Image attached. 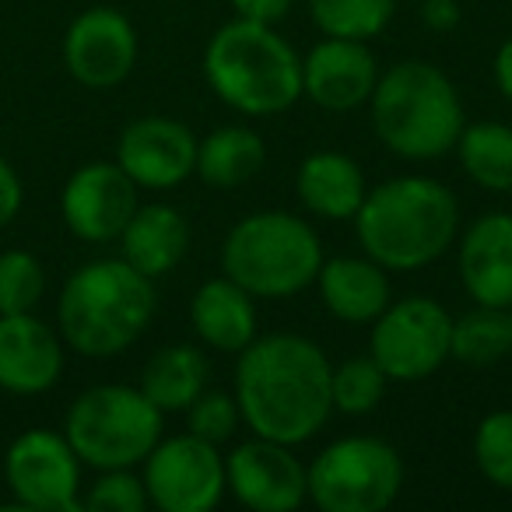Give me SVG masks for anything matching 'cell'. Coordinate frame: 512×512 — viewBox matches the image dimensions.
Masks as SVG:
<instances>
[{"instance_id":"cell-1","label":"cell","mask_w":512,"mask_h":512,"mask_svg":"<svg viewBox=\"0 0 512 512\" xmlns=\"http://www.w3.org/2000/svg\"><path fill=\"white\" fill-rule=\"evenodd\" d=\"M235 372V404L239 418L260 439L299 442L313 439L327 414L334 411L330 400V362L309 337L271 334L249 341L239 351Z\"/></svg>"},{"instance_id":"cell-2","label":"cell","mask_w":512,"mask_h":512,"mask_svg":"<svg viewBox=\"0 0 512 512\" xmlns=\"http://www.w3.org/2000/svg\"><path fill=\"white\" fill-rule=\"evenodd\" d=\"M355 218L369 260L386 271H421L453 246L460 207L435 179L400 176L365 193Z\"/></svg>"},{"instance_id":"cell-3","label":"cell","mask_w":512,"mask_h":512,"mask_svg":"<svg viewBox=\"0 0 512 512\" xmlns=\"http://www.w3.org/2000/svg\"><path fill=\"white\" fill-rule=\"evenodd\" d=\"M155 313V288L127 260H95L67 278L57 302L64 344L85 358L127 351L148 330Z\"/></svg>"},{"instance_id":"cell-4","label":"cell","mask_w":512,"mask_h":512,"mask_svg":"<svg viewBox=\"0 0 512 512\" xmlns=\"http://www.w3.org/2000/svg\"><path fill=\"white\" fill-rule=\"evenodd\" d=\"M204 74L225 106L246 116L285 113L302 95V60L271 25L228 22L204 53Z\"/></svg>"},{"instance_id":"cell-5","label":"cell","mask_w":512,"mask_h":512,"mask_svg":"<svg viewBox=\"0 0 512 512\" xmlns=\"http://www.w3.org/2000/svg\"><path fill=\"white\" fill-rule=\"evenodd\" d=\"M372 127L397 155L442 158L463 134L460 95L439 67L404 60L372 88Z\"/></svg>"},{"instance_id":"cell-6","label":"cell","mask_w":512,"mask_h":512,"mask_svg":"<svg viewBox=\"0 0 512 512\" xmlns=\"http://www.w3.org/2000/svg\"><path fill=\"white\" fill-rule=\"evenodd\" d=\"M225 278L260 299H288L320 278L323 249L302 218L285 211L249 214L221 246Z\"/></svg>"},{"instance_id":"cell-7","label":"cell","mask_w":512,"mask_h":512,"mask_svg":"<svg viewBox=\"0 0 512 512\" xmlns=\"http://www.w3.org/2000/svg\"><path fill=\"white\" fill-rule=\"evenodd\" d=\"M64 435L88 467H134L162 439V411L141 386H95L71 404Z\"/></svg>"},{"instance_id":"cell-8","label":"cell","mask_w":512,"mask_h":512,"mask_svg":"<svg viewBox=\"0 0 512 512\" xmlns=\"http://www.w3.org/2000/svg\"><path fill=\"white\" fill-rule=\"evenodd\" d=\"M404 484L397 449L372 435H351L327 446L306 470L309 498L323 512H383Z\"/></svg>"},{"instance_id":"cell-9","label":"cell","mask_w":512,"mask_h":512,"mask_svg":"<svg viewBox=\"0 0 512 512\" xmlns=\"http://www.w3.org/2000/svg\"><path fill=\"white\" fill-rule=\"evenodd\" d=\"M453 316L432 299H404L386 306L372 330V358L386 379L418 383L449 358Z\"/></svg>"},{"instance_id":"cell-10","label":"cell","mask_w":512,"mask_h":512,"mask_svg":"<svg viewBox=\"0 0 512 512\" xmlns=\"http://www.w3.org/2000/svg\"><path fill=\"white\" fill-rule=\"evenodd\" d=\"M4 477L18 509L78 512L81 509V460L67 435L50 428H29L8 446Z\"/></svg>"},{"instance_id":"cell-11","label":"cell","mask_w":512,"mask_h":512,"mask_svg":"<svg viewBox=\"0 0 512 512\" xmlns=\"http://www.w3.org/2000/svg\"><path fill=\"white\" fill-rule=\"evenodd\" d=\"M144 491L162 512H207L225 495V460L193 432L158 442L144 456Z\"/></svg>"},{"instance_id":"cell-12","label":"cell","mask_w":512,"mask_h":512,"mask_svg":"<svg viewBox=\"0 0 512 512\" xmlns=\"http://www.w3.org/2000/svg\"><path fill=\"white\" fill-rule=\"evenodd\" d=\"M64 221L78 239L109 242L120 239L137 211V183L116 162L81 165L60 197Z\"/></svg>"},{"instance_id":"cell-13","label":"cell","mask_w":512,"mask_h":512,"mask_svg":"<svg viewBox=\"0 0 512 512\" xmlns=\"http://www.w3.org/2000/svg\"><path fill=\"white\" fill-rule=\"evenodd\" d=\"M225 488L246 509L256 512H292L306 502V470L285 442L260 439L242 442L225 460Z\"/></svg>"},{"instance_id":"cell-14","label":"cell","mask_w":512,"mask_h":512,"mask_svg":"<svg viewBox=\"0 0 512 512\" xmlns=\"http://www.w3.org/2000/svg\"><path fill=\"white\" fill-rule=\"evenodd\" d=\"M64 64L85 88H113L137 64V32L120 11L88 8L71 22L64 39Z\"/></svg>"},{"instance_id":"cell-15","label":"cell","mask_w":512,"mask_h":512,"mask_svg":"<svg viewBox=\"0 0 512 512\" xmlns=\"http://www.w3.org/2000/svg\"><path fill=\"white\" fill-rule=\"evenodd\" d=\"M116 165L144 190H172L197 169V137L169 116H144L120 134Z\"/></svg>"},{"instance_id":"cell-16","label":"cell","mask_w":512,"mask_h":512,"mask_svg":"<svg viewBox=\"0 0 512 512\" xmlns=\"http://www.w3.org/2000/svg\"><path fill=\"white\" fill-rule=\"evenodd\" d=\"M376 81V57L358 39L327 36L302 60V95H309L316 106L330 113H348L362 106L365 99H372Z\"/></svg>"},{"instance_id":"cell-17","label":"cell","mask_w":512,"mask_h":512,"mask_svg":"<svg viewBox=\"0 0 512 512\" xmlns=\"http://www.w3.org/2000/svg\"><path fill=\"white\" fill-rule=\"evenodd\" d=\"M64 372V337L32 313L0 316V390L36 397Z\"/></svg>"},{"instance_id":"cell-18","label":"cell","mask_w":512,"mask_h":512,"mask_svg":"<svg viewBox=\"0 0 512 512\" xmlns=\"http://www.w3.org/2000/svg\"><path fill=\"white\" fill-rule=\"evenodd\" d=\"M460 278L477 306L512 309V214H484L460 242Z\"/></svg>"},{"instance_id":"cell-19","label":"cell","mask_w":512,"mask_h":512,"mask_svg":"<svg viewBox=\"0 0 512 512\" xmlns=\"http://www.w3.org/2000/svg\"><path fill=\"white\" fill-rule=\"evenodd\" d=\"M193 330L214 351H242L256 337L253 295L232 278L204 281L193 295Z\"/></svg>"},{"instance_id":"cell-20","label":"cell","mask_w":512,"mask_h":512,"mask_svg":"<svg viewBox=\"0 0 512 512\" xmlns=\"http://www.w3.org/2000/svg\"><path fill=\"white\" fill-rule=\"evenodd\" d=\"M320 295L344 323H372L390 302V281L376 260L334 256L320 267Z\"/></svg>"},{"instance_id":"cell-21","label":"cell","mask_w":512,"mask_h":512,"mask_svg":"<svg viewBox=\"0 0 512 512\" xmlns=\"http://www.w3.org/2000/svg\"><path fill=\"white\" fill-rule=\"evenodd\" d=\"M123 260L144 274V278H162L183 260L190 246V232L179 211L165 204H137L134 218L123 228Z\"/></svg>"},{"instance_id":"cell-22","label":"cell","mask_w":512,"mask_h":512,"mask_svg":"<svg viewBox=\"0 0 512 512\" xmlns=\"http://www.w3.org/2000/svg\"><path fill=\"white\" fill-rule=\"evenodd\" d=\"M299 200L320 218H355L365 200V176L348 155L316 151L299 165Z\"/></svg>"},{"instance_id":"cell-23","label":"cell","mask_w":512,"mask_h":512,"mask_svg":"<svg viewBox=\"0 0 512 512\" xmlns=\"http://www.w3.org/2000/svg\"><path fill=\"white\" fill-rule=\"evenodd\" d=\"M207 386V358L193 344H169L141 372V393L158 411H186Z\"/></svg>"},{"instance_id":"cell-24","label":"cell","mask_w":512,"mask_h":512,"mask_svg":"<svg viewBox=\"0 0 512 512\" xmlns=\"http://www.w3.org/2000/svg\"><path fill=\"white\" fill-rule=\"evenodd\" d=\"M264 137L249 127H221L211 137L197 141L200 179L211 186H239L264 169Z\"/></svg>"},{"instance_id":"cell-25","label":"cell","mask_w":512,"mask_h":512,"mask_svg":"<svg viewBox=\"0 0 512 512\" xmlns=\"http://www.w3.org/2000/svg\"><path fill=\"white\" fill-rule=\"evenodd\" d=\"M460 162L477 186L512 193V127L505 123H474L460 134Z\"/></svg>"},{"instance_id":"cell-26","label":"cell","mask_w":512,"mask_h":512,"mask_svg":"<svg viewBox=\"0 0 512 512\" xmlns=\"http://www.w3.org/2000/svg\"><path fill=\"white\" fill-rule=\"evenodd\" d=\"M512 351V320L505 309L477 306L474 313L453 320L449 337V358L463 365H495Z\"/></svg>"},{"instance_id":"cell-27","label":"cell","mask_w":512,"mask_h":512,"mask_svg":"<svg viewBox=\"0 0 512 512\" xmlns=\"http://www.w3.org/2000/svg\"><path fill=\"white\" fill-rule=\"evenodd\" d=\"M397 0H309V15L323 36L365 39L379 36L390 25Z\"/></svg>"},{"instance_id":"cell-28","label":"cell","mask_w":512,"mask_h":512,"mask_svg":"<svg viewBox=\"0 0 512 512\" xmlns=\"http://www.w3.org/2000/svg\"><path fill=\"white\" fill-rule=\"evenodd\" d=\"M46 292V271L29 249L0 253V316L32 313Z\"/></svg>"},{"instance_id":"cell-29","label":"cell","mask_w":512,"mask_h":512,"mask_svg":"<svg viewBox=\"0 0 512 512\" xmlns=\"http://www.w3.org/2000/svg\"><path fill=\"white\" fill-rule=\"evenodd\" d=\"M386 372L376 358H351L341 369L330 372V400L344 414H369L383 400Z\"/></svg>"},{"instance_id":"cell-30","label":"cell","mask_w":512,"mask_h":512,"mask_svg":"<svg viewBox=\"0 0 512 512\" xmlns=\"http://www.w3.org/2000/svg\"><path fill=\"white\" fill-rule=\"evenodd\" d=\"M474 460L495 488L512 491V411H495L477 425Z\"/></svg>"},{"instance_id":"cell-31","label":"cell","mask_w":512,"mask_h":512,"mask_svg":"<svg viewBox=\"0 0 512 512\" xmlns=\"http://www.w3.org/2000/svg\"><path fill=\"white\" fill-rule=\"evenodd\" d=\"M144 505H148V491H144V481L130 474V467L102 470L92 491L81 498V509L92 512H141Z\"/></svg>"},{"instance_id":"cell-32","label":"cell","mask_w":512,"mask_h":512,"mask_svg":"<svg viewBox=\"0 0 512 512\" xmlns=\"http://www.w3.org/2000/svg\"><path fill=\"white\" fill-rule=\"evenodd\" d=\"M186 411H190V432L207 442L228 439L239 421V404L228 393H200Z\"/></svg>"},{"instance_id":"cell-33","label":"cell","mask_w":512,"mask_h":512,"mask_svg":"<svg viewBox=\"0 0 512 512\" xmlns=\"http://www.w3.org/2000/svg\"><path fill=\"white\" fill-rule=\"evenodd\" d=\"M22 200H25V190H22V179H18L15 165H11L8 158H0V228L15 221V214L22 211Z\"/></svg>"},{"instance_id":"cell-34","label":"cell","mask_w":512,"mask_h":512,"mask_svg":"<svg viewBox=\"0 0 512 512\" xmlns=\"http://www.w3.org/2000/svg\"><path fill=\"white\" fill-rule=\"evenodd\" d=\"M232 4H235V11H239V18L260 22V25L281 22V18L288 15V8H292V0H232Z\"/></svg>"},{"instance_id":"cell-35","label":"cell","mask_w":512,"mask_h":512,"mask_svg":"<svg viewBox=\"0 0 512 512\" xmlns=\"http://www.w3.org/2000/svg\"><path fill=\"white\" fill-rule=\"evenodd\" d=\"M421 22L432 32H453L460 22L456 0H421Z\"/></svg>"},{"instance_id":"cell-36","label":"cell","mask_w":512,"mask_h":512,"mask_svg":"<svg viewBox=\"0 0 512 512\" xmlns=\"http://www.w3.org/2000/svg\"><path fill=\"white\" fill-rule=\"evenodd\" d=\"M495 81H498V92L512 102V39H505L498 46V57H495Z\"/></svg>"},{"instance_id":"cell-37","label":"cell","mask_w":512,"mask_h":512,"mask_svg":"<svg viewBox=\"0 0 512 512\" xmlns=\"http://www.w3.org/2000/svg\"><path fill=\"white\" fill-rule=\"evenodd\" d=\"M509 320H512V313H509Z\"/></svg>"}]
</instances>
